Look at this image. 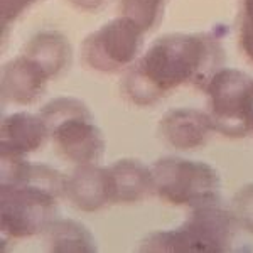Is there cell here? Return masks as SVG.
I'll return each instance as SVG.
<instances>
[{
    "instance_id": "cell-14",
    "label": "cell",
    "mask_w": 253,
    "mask_h": 253,
    "mask_svg": "<svg viewBox=\"0 0 253 253\" xmlns=\"http://www.w3.org/2000/svg\"><path fill=\"white\" fill-rule=\"evenodd\" d=\"M2 184H26L64 198L66 175L42 162L27 159H2Z\"/></svg>"
},
{
    "instance_id": "cell-19",
    "label": "cell",
    "mask_w": 253,
    "mask_h": 253,
    "mask_svg": "<svg viewBox=\"0 0 253 253\" xmlns=\"http://www.w3.org/2000/svg\"><path fill=\"white\" fill-rule=\"evenodd\" d=\"M41 0H0V14H2V31L5 32L15 20H19L27 10L32 9Z\"/></svg>"
},
{
    "instance_id": "cell-7",
    "label": "cell",
    "mask_w": 253,
    "mask_h": 253,
    "mask_svg": "<svg viewBox=\"0 0 253 253\" xmlns=\"http://www.w3.org/2000/svg\"><path fill=\"white\" fill-rule=\"evenodd\" d=\"M59 199L49 191L26 184L0 186V228L3 240L44 235L58 218Z\"/></svg>"
},
{
    "instance_id": "cell-20",
    "label": "cell",
    "mask_w": 253,
    "mask_h": 253,
    "mask_svg": "<svg viewBox=\"0 0 253 253\" xmlns=\"http://www.w3.org/2000/svg\"><path fill=\"white\" fill-rule=\"evenodd\" d=\"M68 5L81 12H96L107 5L108 0H64Z\"/></svg>"
},
{
    "instance_id": "cell-1",
    "label": "cell",
    "mask_w": 253,
    "mask_h": 253,
    "mask_svg": "<svg viewBox=\"0 0 253 253\" xmlns=\"http://www.w3.org/2000/svg\"><path fill=\"white\" fill-rule=\"evenodd\" d=\"M224 59L223 41L213 31L167 32L124 73L120 91L135 107H152L181 86L205 89Z\"/></svg>"
},
{
    "instance_id": "cell-18",
    "label": "cell",
    "mask_w": 253,
    "mask_h": 253,
    "mask_svg": "<svg viewBox=\"0 0 253 253\" xmlns=\"http://www.w3.org/2000/svg\"><path fill=\"white\" fill-rule=\"evenodd\" d=\"M236 32H238L240 51L250 63H253V0H238Z\"/></svg>"
},
{
    "instance_id": "cell-8",
    "label": "cell",
    "mask_w": 253,
    "mask_h": 253,
    "mask_svg": "<svg viewBox=\"0 0 253 253\" xmlns=\"http://www.w3.org/2000/svg\"><path fill=\"white\" fill-rule=\"evenodd\" d=\"M157 132L167 147L179 152L203 149L214 132L206 110L193 107L170 108L159 118Z\"/></svg>"
},
{
    "instance_id": "cell-13",
    "label": "cell",
    "mask_w": 253,
    "mask_h": 253,
    "mask_svg": "<svg viewBox=\"0 0 253 253\" xmlns=\"http://www.w3.org/2000/svg\"><path fill=\"white\" fill-rule=\"evenodd\" d=\"M20 52L34 61L51 81L68 71L73 59L71 42L59 31L38 32L27 41Z\"/></svg>"
},
{
    "instance_id": "cell-11",
    "label": "cell",
    "mask_w": 253,
    "mask_h": 253,
    "mask_svg": "<svg viewBox=\"0 0 253 253\" xmlns=\"http://www.w3.org/2000/svg\"><path fill=\"white\" fill-rule=\"evenodd\" d=\"M107 174L112 205H137L154 194L152 169L140 159H117L107 166Z\"/></svg>"
},
{
    "instance_id": "cell-10",
    "label": "cell",
    "mask_w": 253,
    "mask_h": 253,
    "mask_svg": "<svg viewBox=\"0 0 253 253\" xmlns=\"http://www.w3.org/2000/svg\"><path fill=\"white\" fill-rule=\"evenodd\" d=\"M49 140L46 122L39 113L12 112L3 115L0 124V157L26 159L42 149Z\"/></svg>"
},
{
    "instance_id": "cell-3",
    "label": "cell",
    "mask_w": 253,
    "mask_h": 253,
    "mask_svg": "<svg viewBox=\"0 0 253 253\" xmlns=\"http://www.w3.org/2000/svg\"><path fill=\"white\" fill-rule=\"evenodd\" d=\"M56 154L75 166L96 164L107 149L105 133L91 110L75 96H58L41 108Z\"/></svg>"
},
{
    "instance_id": "cell-17",
    "label": "cell",
    "mask_w": 253,
    "mask_h": 253,
    "mask_svg": "<svg viewBox=\"0 0 253 253\" xmlns=\"http://www.w3.org/2000/svg\"><path fill=\"white\" fill-rule=\"evenodd\" d=\"M230 210L233 213L238 230L253 235V182L243 184L231 198Z\"/></svg>"
},
{
    "instance_id": "cell-5",
    "label": "cell",
    "mask_w": 253,
    "mask_h": 253,
    "mask_svg": "<svg viewBox=\"0 0 253 253\" xmlns=\"http://www.w3.org/2000/svg\"><path fill=\"white\" fill-rule=\"evenodd\" d=\"M150 169L154 194L166 205L191 208L221 196L218 170L205 161L164 156L154 161Z\"/></svg>"
},
{
    "instance_id": "cell-4",
    "label": "cell",
    "mask_w": 253,
    "mask_h": 253,
    "mask_svg": "<svg viewBox=\"0 0 253 253\" xmlns=\"http://www.w3.org/2000/svg\"><path fill=\"white\" fill-rule=\"evenodd\" d=\"M206 113L216 133L243 138L253 133V76L221 68L205 86Z\"/></svg>"
},
{
    "instance_id": "cell-12",
    "label": "cell",
    "mask_w": 253,
    "mask_h": 253,
    "mask_svg": "<svg viewBox=\"0 0 253 253\" xmlns=\"http://www.w3.org/2000/svg\"><path fill=\"white\" fill-rule=\"evenodd\" d=\"M64 198L83 213H98L112 205L107 167L96 164H81L66 175Z\"/></svg>"
},
{
    "instance_id": "cell-2",
    "label": "cell",
    "mask_w": 253,
    "mask_h": 253,
    "mask_svg": "<svg viewBox=\"0 0 253 253\" xmlns=\"http://www.w3.org/2000/svg\"><path fill=\"white\" fill-rule=\"evenodd\" d=\"M187 210L186 219L177 228L147 235L140 243V250L152 253H224L231 250L238 226L221 196Z\"/></svg>"
},
{
    "instance_id": "cell-15",
    "label": "cell",
    "mask_w": 253,
    "mask_h": 253,
    "mask_svg": "<svg viewBox=\"0 0 253 253\" xmlns=\"http://www.w3.org/2000/svg\"><path fill=\"white\" fill-rule=\"evenodd\" d=\"M44 243L54 253H91L96 252V240L88 226L78 219L56 218L44 231Z\"/></svg>"
},
{
    "instance_id": "cell-6",
    "label": "cell",
    "mask_w": 253,
    "mask_h": 253,
    "mask_svg": "<svg viewBox=\"0 0 253 253\" xmlns=\"http://www.w3.org/2000/svg\"><path fill=\"white\" fill-rule=\"evenodd\" d=\"M145 32L126 17L108 20L81 42V63L105 75L125 73L144 52Z\"/></svg>"
},
{
    "instance_id": "cell-16",
    "label": "cell",
    "mask_w": 253,
    "mask_h": 253,
    "mask_svg": "<svg viewBox=\"0 0 253 253\" xmlns=\"http://www.w3.org/2000/svg\"><path fill=\"white\" fill-rule=\"evenodd\" d=\"M170 0H117L118 15L132 20L142 31L150 32L161 26Z\"/></svg>"
},
{
    "instance_id": "cell-9",
    "label": "cell",
    "mask_w": 253,
    "mask_h": 253,
    "mask_svg": "<svg viewBox=\"0 0 253 253\" xmlns=\"http://www.w3.org/2000/svg\"><path fill=\"white\" fill-rule=\"evenodd\" d=\"M49 81V76L34 61L19 52L2 66V101L15 107L38 103L47 91Z\"/></svg>"
}]
</instances>
